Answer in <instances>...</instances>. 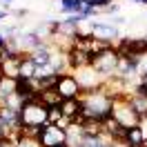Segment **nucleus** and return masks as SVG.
Returning a JSON list of instances; mask_svg holds the SVG:
<instances>
[{
  "mask_svg": "<svg viewBox=\"0 0 147 147\" xmlns=\"http://www.w3.org/2000/svg\"><path fill=\"white\" fill-rule=\"evenodd\" d=\"M20 123L22 125H31V127H42L47 125V107L42 102L34 98V100H27L20 109Z\"/></svg>",
  "mask_w": 147,
  "mask_h": 147,
  "instance_id": "obj_3",
  "label": "nucleus"
},
{
  "mask_svg": "<svg viewBox=\"0 0 147 147\" xmlns=\"http://www.w3.org/2000/svg\"><path fill=\"white\" fill-rule=\"evenodd\" d=\"M63 147H69V145H63Z\"/></svg>",
  "mask_w": 147,
  "mask_h": 147,
  "instance_id": "obj_27",
  "label": "nucleus"
},
{
  "mask_svg": "<svg viewBox=\"0 0 147 147\" xmlns=\"http://www.w3.org/2000/svg\"><path fill=\"white\" fill-rule=\"evenodd\" d=\"M38 74V65L34 63V58L29 54H20V69H18V78L22 80H34Z\"/></svg>",
  "mask_w": 147,
  "mask_h": 147,
  "instance_id": "obj_10",
  "label": "nucleus"
},
{
  "mask_svg": "<svg viewBox=\"0 0 147 147\" xmlns=\"http://www.w3.org/2000/svg\"><path fill=\"white\" fill-rule=\"evenodd\" d=\"M114 0H85V7H92L96 11H105Z\"/></svg>",
  "mask_w": 147,
  "mask_h": 147,
  "instance_id": "obj_18",
  "label": "nucleus"
},
{
  "mask_svg": "<svg viewBox=\"0 0 147 147\" xmlns=\"http://www.w3.org/2000/svg\"><path fill=\"white\" fill-rule=\"evenodd\" d=\"M83 2H85V0H83Z\"/></svg>",
  "mask_w": 147,
  "mask_h": 147,
  "instance_id": "obj_29",
  "label": "nucleus"
},
{
  "mask_svg": "<svg viewBox=\"0 0 147 147\" xmlns=\"http://www.w3.org/2000/svg\"><path fill=\"white\" fill-rule=\"evenodd\" d=\"M118 51L111 47V49H107V51H102V54H98V56H94V63H92V67L96 69V71L100 74L102 78L107 80L109 76H114L116 74V67H118Z\"/></svg>",
  "mask_w": 147,
  "mask_h": 147,
  "instance_id": "obj_4",
  "label": "nucleus"
},
{
  "mask_svg": "<svg viewBox=\"0 0 147 147\" xmlns=\"http://www.w3.org/2000/svg\"><path fill=\"white\" fill-rule=\"evenodd\" d=\"M60 111H63L65 118H69L74 123V120L78 118L80 114H83V100L80 98H71V100H63L60 102Z\"/></svg>",
  "mask_w": 147,
  "mask_h": 147,
  "instance_id": "obj_12",
  "label": "nucleus"
},
{
  "mask_svg": "<svg viewBox=\"0 0 147 147\" xmlns=\"http://www.w3.org/2000/svg\"><path fill=\"white\" fill-rule=\"evenodd\" d=\"M111 147H127V145H125L123 140H116V143H111Z\"/></svg>",
  "mask_w": 147,
  "mask_h": 147,
  "instance_id": "obj_23",
  "label": "nucleus"
},
{
  "mask_svg": "<svg viewBox=\"0 0 147 147\" xmlns=\"http://www.w3.org/2000/svg\"><path fill=\"white\" fill-rule=\"evenodd\" d=\"M18 69H20V54L13 58H2L0 60V71L7 78H18Z\"/></svg>",
  "mask_w": 147,
  "mask_h": 147,
  "instance_id": "obj_13",
  "label": "nucleus"
},
{
  "mask_svg": "<svg viewBox=\"0 0 147 147\" xmlns=\"http://www.w3.org/2000/svg\"><path fill=\"white\" fill-rule=\"evenodd\" d=\"M2 18H7V11H5V9H0V20H2Z\"/></svg>",
  "mask_w": 147,
  "mask_h": 147,
  "instance_id": "obj_24",
  "label": "nucleus"
},
{
  "mask_svg": "<svg viewBox=\"0 0 147 147\" xmlns=\"http://www.w3.org/2000/svg\"><path fill=\"white\" fill-rule=\"evenodd\" d=\"M83 143H85V131L80 125L74 123L71 127L67 129V145L69 147H83Z\"/></svg>",
  "mask_w": 147,
  "mask_h": 147,
  "instance_id": "obj_15",
  "label": "nucleus"
},
{
  "mask_svg": "<svg viewBox=\"0 0 147 147\" xmlns=\"http://www.w3.org/2000/svg\"><path fill=\"white\" fill-rule=\"evenodd\" d=\"M5 45H7V36L0 31V49H5Z\"/></svg>",
  "mask_w": 147,
  "mask_h": 147,
  "instance_id": "obj_22",
  "label": "nucleus"
},
{
  "mask_svg": "<svg viewBox=\"0 0 147 147\" xmlns=\"http://www.w3.org/2000/svg\"><path fill=\"white\" fill-rule=\"evenodd\" d=\"M83 114L85 118H96V120H105L111 116V105L114 98H109L102 89H92V92L83 94Z\"/></svg>",
  "mask_w": 147,
  "mask_h": 147,
  "instance_id": "obj_1",
  "label": "nucleus"
},
{
  "mask_svg": "<svg viewBox=\"0 0 147 147\" xmlns=\"http://www.w3.org/2000/svg\"><path fill=\"white\" fill-rule=\"evenodd\" d=\"M131 2H134V0H131Z\"/></svg>",
  "mask_w": 147,
  "mask_h": 147,
  "instance_id": "obj_28",
  "label": "nucleus"
},
{
  "mask_svg": "<svg viewBox=\"0 0 147 147\" xmlns=\"http://www.w3.org/2000/svg\"><path fill=\"white\" fill-rule=\"evenodd\" d=\"M38 143H40V147H63V145H67V131L60 129L58 125L47 123L42 127V134L38 138Z\"/></svg>",
  "mask_w": 147,
  "mask_h": 147,
  "instance_id": "obj_6",
  "label": "nucleus"
},
{
  "mask_svg": "<svg viewBox=\"0 0 147 147\" xmlns=\"http://www.w3.org/2000/svg\"><path fill=\"white\" fill-rule=\"evenodd\" d=\"M136 71H138V76L147 74V51H145V54H140L136 58Z\"/></svg>",
  "mask_w": 147,
  "mask_h": 147,
  "instance_id": "obj_20",
  "label": "nucleus"
},
{
  "mask_svg": "<svg viewBox=\"0 0 147 147\" xmlns=\"http://www.w3.org/2000/svg\"><path fill=\"white\" fill-rule=\"evenodd\" d=\"M145 140L147 138H145V134H143V127H140V125L125 129V134H123V143L127 147H143Z\"/></svg>",
  "mask_w": 147,
  "mask_h": 147,
  "instance_id": "obj_11",
  "label": "nucleus"
},
{
  "mask_svg": "<svg viewBox=\"0 0 147 147\" xmlns=\"http://www.w3.org/2000/svg\"><path fill=\"white\" fill-rule=\"evenodd\" d=\"M11 2H13V0H2V5H5V7H7V5H11Z\"/></svg>",
  "mask_w": 147,
  "mask_h": 147,
  "instance_id": "obj_25",
  "label": "nucleus"
},
{
  "mask_svg": "<svg viewBox=\"0 0 147 147\" xmlns=\"http://www.w3.org/2000/svg\"><path fill=\"white\" fill-rule=\"evenodd\" d=\"M89 34L94 38H100V40H107L111 45H116V40H118V29L109 25V22H100V20H92V29H89Z\"/></svg>",
  "mask_w": 147,
  "mask_h": 147,
  "instance_id": "obj_8",
  "label": "nucleus"
},
{
  "mask_svg": "<svg viewBox=\"0 0 147 147\" xmlns=\"http://www.w3.org/2000/svg\"><path fill=\"white\" fill-rule=\"evenodd\" d=\"M38 100L42 102L47 109H51V107H60V102H63V96L56 92V89H45V92L38 94Z\"/></svg>",
  "mask_w": 147,
  "mask_h": 147,
  "instance_id": "obj_14",
  "label": "nucleus"
},
{
  "mask_svg": "<svg viewBox=\"0 0 147 147\" xmlns=\"http://www.w3.org/2000/svg\"><path fill=\"white\" fill-rule=\"evenodd\" d=\"M129 102H131V107H134V111H136L138 116H140V123L143 120H147V92L145 89H140V87H134V92L127 96Z\"/></svg>",
  "mask_w": 147,
  "mask_h": 147,
  "instance_id": "obj_9",
  "label": "nucleus"
},
{
  "mask_svg": "<svg viewBox=\"0 0 147 147\" xmlns=\"http://www.w3.org/2000/svg\"><path fill=\"white\" fill-rule=\"evenodd\" d=\"M111 118L118 120L125 129L140 125V116L134 111V107H131V102H129L127 96H123V98H116V100H114V105H111Z\"/></svg>",
  "mask_w": 147,
  "mask_h": 147,
  "instance_id": "obj_2",
  "label": "nucleus"
},
{
  "mask_svg": "<svg viewBox=\"0 0 147 147\" xmlns=\"http://www.w3.org/2000/svg\"><path fill=\"white\" fill-rule=\"evenodd\" d=\"M85 7L83 0H60V9H63V13H67V16H76V13H80Z\"/></svg>",
  "mask_w": 147,
  "mask_h": 147,
  "instance_id": "obj_17",
  "label": "nucleus"
},
{
  "mask_svg": "<svg viewBox=\"0 0 147 147\" xmlns=\"http://www.w3.org/2000/svg\"><path fill=\"white\" fill-rule=\"evenodd\" d=\"M71 74L78 78V83L83 87V94L92 92V89H100L102 83H105V78H102L94 67H83V69H76V71H71Z\"/></svg>",
  "mask_w": 147,
  "mask_h": 147,
  "instance_id": "obj_7",
  "label": "nucleus"
},
{
  "mask_svg": "<svg viewBox=\"0 0 147 147\" xmlns=\"http://www.w3.org/2000/svg\"><path fill=\"white\" fill-rule=\"evenodd\" d=\"M138 87H140V89H145L147 92V74H143V76H138Z\"/></svg>",
  "mask_w": 147,
  "mask_h": 147,
  "instance_id": "obj_21",
  "label": "nucleus"
},
{
  "mask_svg": "<svg viewBox=\"0 0 147 147\" xmlns=\"http://www.w3.org/2000/svg\"><path fill=\"white\" fill-rule=\"evenodd\" d=\"M0 78H2V71H0Z\"/></svg>",
  "mask_w": 147,
  "mask_h": 147,
  "instance_id": "obj_26",
  "label": "nucleus"
},
{
  "mask_svg": "<svg viewBox=\"0 0 147 147\" xmlns=\"http://www.w3.org/2000/svg\"><path fill=\"white\" fill-rule=\"evenodd\" d=\"M56 92L63 96V100H71V98H83V87L78 83V78L71 71L60 74L58 83H56Z\"/></svg>",
  "mask_w": 147,
  "mask_h": 147,
  "instance_id": "obj_5",
  "label": "nucleus"
},
{
  "mask_svg": "<svg viewBox=\"0 0 147 147\" xmlns=\"http://www.w3.org/2000/svg\"><path fill=\"white\" fill-rule=\"evenodd\" d=\"M16 80L18 78H7V76L0 78V105H5V100L16 94Z\"/></svg>",
  "mask_w": 147,
  "mask_h": 147,
  "instance_id": "obj_16",
  "label": "nucleus"
},
{
  "mask_svg": "<svg viewBox=\"0 0 147 147\" xmlns=\"http://www.w3.org/2000/svg\"><path fill=\"white\" fill-rule=\"evenodd\" d=\"M60 118H63L60 107H51V109H47V123H49V125H56Z\"/></svg>",
  "mask_w": 147,
  "mask_h": 147,
  "instance_id": "obj_19",
  "label": "nucleus"
}]
</instances>
